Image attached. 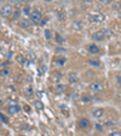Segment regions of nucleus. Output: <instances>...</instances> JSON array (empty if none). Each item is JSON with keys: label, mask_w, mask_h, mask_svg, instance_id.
Listing matches in <instances>:
<instances>
[{"label": "nucleus", "mask_w": 121, "mask_h": 136, "mask_svg": "<svg viewBox=\"0 0 121 136\" xmlns=\"http://www.w3.org/2000/svg\"><path fill=\"white\" fill-rule=\"evenodd\" d=\"M88 19L93 23H103L105 21V16L99 11H92L87 15Z\"/></svg>", "instance_id": "1"}, {"label": "nucleus", "mask_w": 121, "mask_h": 136, "mask_svg": "<svg viewBox=\"0 0 121 136\" xmlns=\"http://www.w3.org/2000/svg\"><path fill=\"white\" fill-rule=\"evenodd\" d=\"M0 15L3 17H11L13 15V7L11 4H6L0 9Z\"/></svg>", "instance_id": "2"}, {"label": "nucleus", "mask_w": 121, "mask_h": 136, "mask_svg": "<svg viewBox=\"0 0 121 136\" xmlns=\"http://www.w3.org/2000/svg\"><path fill=\"white\" fill-rule=\"evenodd\" d=\"M30 21H32V23H34V24L40 23V21H41V12L39 11V10L33 11L32 15H30Z\"/></svg>", "instance_id": "3"}, {"label": "nucleus", "mask_w": 121, "mask_h": 136, "mask_svg": "<svg viewBox=\"0 0 121 136\" xmlns=\"http://www.w3.org/2000/svg\"><path fill=\"white\" fill-rule=\"evenodd\" d=\"M90 88L93 90V92H103V89H104V87H103V84L102 83H99V82H92L91 84H90Z\"/></svg>", "instance_id": "4"}, {"label": "nucleus", "mask_w": 121, "mask_h": 136, "mask_svg": "<svg viewBox=\"0 0 121 136\" xmlns=\"http://www.w3.org/2000/svg\"><path fill=\"white\" fill-rule=\"evenodd\" d=\"M92 40H94V41H104L105 40V36L104 34H103V31L102 30H99V31H96V33L92 34Z\"/></svg>", "instance_id": "5"}, {"label": "nucleus", "mask_w": 121, "mask_h": 136, "mask_svg": "<svg viewBox=\"0 0 121 136\" xmlns=\"http://www.w3.org/2000/svg\"><path fill=\"white\" fill-rule=\"evenodd\" d=\"M72 28L73 30H76V31H80L84 29V23L81 21H74L72 24Z\"/></svg>", "instance_id": "6"}, {"label": "nucleus", "mask_w": 121, "mask_h": 136, "mask_svg": "<svg viewBox=\"0 0 121 136\" xmlns=\"http://www.w3.org/2000/svg\"><path fill=\"white\" fill-rule=\"evenodd\" d=\"M68 81L70 82V83H77L79 82V75H77L76 72H69Z\"/></svg>", "instance_id": "7"}, {"label": "nucleus", "mask_w": 121, "mask_h": 136, "mask_svg": "<svg viewBox=\"0 0 121 136\" xmlns=\"http://www.w3.org/2000/svg\"><path fill=\"white\" fill-rule=\"evenodd\" d=\"M90 126V120L87 118H81L79 120V128L80 129H87Z\"/></svg>", "instance_id": "8"}, {"label": "nucleus", "mask_w": 121, "mask_h": 136, "mask_svg": "<svg viewBox=\"0 0 121 136\" xmlns=\"http://www.w3.org/2000/svg\"><path fill=\"white\" fill-rule=\"evenodd\" d=\"M19 111H21V107H19L18 105H11V106L7 109L9 114H16V113H18Z\"/></svg>", "instance_id": "9"}, {"label": "nucleus", "mask_w": 121, "mask_h": 136, "mask_svg": "<svg viewBox=\"0 0 121 136\" xmlns=\"http://www.w3.org/2000/svg\"><path fill=\"white\" fill-rule=\"evenodd\" d=\"M87 51H88V53H91V54H97V53H99L98 46H97V45H94V44L90 45V46H88V48H87Z\"/></svg>", "instance_id": "10"}, {"label": "nucleus", "mask_w": 121, "mask_h": 136, "mask_svg": "<svg viewBox=\"0 0 121 136\" xmlns=\"http://www.w3.org/2000/svg\"><path fill=\"white\" fill-rule=\"evenodd\" d=\"M19 27L21 28H24V29H28V28L32 27V21H29V19H22V21H19Z\"/></svg>", "instance_id": "11"}, {"label": "nucleus", "mask_w": 121, "mask_h": 136, "mask_svg": "<svg viewBox=\"0 0 121 136\" xmlns=\"http://www.w3.org/2000/svg\"><path fill=\"white\" fill-rule=\"evenodd\" d=\"M103 114H104V110L103 109H96L92 112V116H93L94 118H102Z\"/></svg>", "instance_id": "12"}, {"label": "nucleus", "mask_w": 121, "mask_h": 136, "mask_svg": "<svg viewBox=\"0 0 121 136\" xmlns=\"http://www.w3.org/2000/svg\"><path fill=\"white\" fill-rule=\"evenodd\" d=\"M102 31H103V34H104V36H105L107 40H109V39H111L113 36H114V33H113L111 29H103Z\"/></svg>", "instance_id": "13"}, {"label": "nucleus", "mask_w": 121, "mask_h": 136, "mask_svg": "<svg viewBox=\"0 0 121 136\" xmlns=\"http://www.w3.org/2000/svg\"><path fill=\"white\" fill-rule=\"evenodd\" d=\"M56 15H57L58 21H61V22H64L66 21V13H64V11H57Z\"/></svg>", "instance_id": "14"}, {"label": "nucleus", "mask_w": 121, "mask_h": 136, "mask_svg": "<svg viewBox=\"0 0 121 136\" xmlns=\"http://www.w3.org/2000/svg\"><path fill=\"white\" fill-rule=\"evenodd\" d=\"M66 90V86L64 84H57L55 87V92L58 93V94H61V93H63Z\"/></svg>", "instance_id": "15"}, {"label": "nucleus", "mask_w": 121, "mask_h": 136, "mask_svg": "<svg viewBox=\"0 0 121 136\" xmlns=\"http://www.w3.org/2000/svg\"><path fill=\"white\" fill-rule=\"evenodd\" d=\"M56 42H57V44H64V42H66V39L63 38V36H61L59 34H56Z\"/></svg>", "instance_id": "16"}, {"label": "nucleus", "mask_w": 121, "mask_h": 136, "mask_svg": "<svg viewBox=\"0 0 121 136\" xmlns=\"http://www.w3.org/2000/svg\"><path fill=\"white\" fill-rule=\"evenodd\" d=\"M66 107H67L66 105H63V104H62V105L59 106V110H61V112L64 114L66 117H68V116H69V111H68V110H67Z\"/></svg>", "instance_id": "17"}, {"label": "nucleus", "mask_w": 121, "mask_h": 136, "mask_svg": "<svg viewBox=\"0 0 121 136\" xmlns=\"http://www.w3.org/2000/svg\"><path fill=\"white\" fill-rule=\"evenodd\" d=\"M61 77H62V75H61L59 72H53V74H52V81L58 82L61 80Z\"/></svg>", "instance_id": "18"}, {"label": "nucleus", "mask_w": 121, "mask_h": 136, "mask_svg": "<svg viewBox=\"0 0 121 136\" xmlns=\"http://www.w3.org/2000/svg\"><path fill=\"white\" fill-rule=\"evenodd\" d=\"M17 61H18L21 65H26V63H27V60H26V58H24L23 55H17Z\"/></svg>", "instance_id": "19"}, {"label": "nucleus", "mask_w": 121, "mask_h": 136, "mask_svg": "<svg viewBox=\"0 0 121 136\" xmlns=\"http://www.w3.org/2000/svg\"><path fill=\"white\" fill-rule=\"evenodd\" d=\"M34 106H35V109L36 110L44 109V105H43V103H40V101H35V103H34Z\"/></svg>", "instance_id": "20"}, {"label": "nucleus", "mask_w": 121, "mask_h": 136, "mask_svg": "<svg viewBox=\"0 0 121 136\" xmlns=\"http://www.w3.org/2000/svg\"><path fill=\"white\" fill-rule=\"evenodd\" d=\"M23 13L27 15V16H30V15H32V10H30V7H29V6H26V7L23 9Z\"/></svg>", "instance_id": "21"}, {"label": "nucleus", "mask_w": 121, "mask_h": 136, "mask_svg": "<svg viewBox=\"0 0 121 136\" xmlns=\"http://www.w3.org/2000/svg\"><path fill=\"white\" fill-rule=\"evenodd\" d=\"M121 7V1H116L115 4H113V9L114 10H120Z\"/></svg>", "instance_id": "22"}, {"label": "nucleus", "mask_w": 121, "mask_h": 136, "mask_svg": "<svg viewBox=\"0 0 121 136\" xmlns=\"http://www.w3.org/2000/svg\"><path fill=\"white\" fill-rule=\"evenodd\" d=\"M88 64L97 67V66H99V61H98V60H90V61H88Z\"/></svg>", "instance_id": "23"}, {"label": "nucleus", "mask_w": 121, "mask_h": 136, "mask_svg": "<svg viewBox=\"0 0 121 136\" xmlns=\"http://www.w3.org/2000/svg\"><path fill=\"white\" fill-rule=\"evenodd\" d=\"M117 124V122L116 120H108V122H105V126H110V125H115Z\"/></svg>", "instance_id": "24"}, {"label": "nucleus", "mask_w": 121, "mask_h": 136, "mask_svg": "<svg viewBox=\"0 0 121 136\" xmlns=\"http://www.w3.org/2000/svg\"><path fill=\"white\" fill-rule=\"evenodd\" d=\"M19 16H21V11H19V10H18V11H15V12H13V19H15V21H17Z\"/></svg>", "instance_id": "25"}, {"label": "nucleus", "mask_w": 121, "mask_h": 136, "mask_svg": "<svg viewBox=\"0 0 121 136\" xmlns=\"http://www.w3.org/2000/svg\"><path fill=\"white\" fill-rule=\"evenodd\" d=\"M45 38L47 39V40L51 39V30H50V29H46V30H45Z\"/></svg>", "instance_id": "26"}, {"label": "nucleus", "mask_w": 121, "mask_h": 136, "mask_svg": "<svg viewBox=\"0 0 121 136\" xmlns=\"http://www.w3.org/2000/svg\"><path fill=\"white\" fill-rule=\"evenodd\" d=\"M26 94H27V95H32V94H33V88L32 87L26 88Z\"/></svg>", "instance_id": "27"}, {"label": "nucleus", "mask_w": 121, "mask_h": 136, "mask_svg": "<svg viewBox=\"0 0 121 136\" xmlns=\"http://www.w3.org/2000/svg\"><path fill=\"white\" fill-rule=\"evenodd\" d=\"M114 0H100V3L103 4V5H109V4H111Z\"/></svg>", "instance_id": "28"}, {"label": "nucleus", "mask_w": 121, "mask_h": 136, "mask_svg": "<svg viewBox=\"0 0 121 136\" xmlns=\"http://www.w3.org/2000/svg\"><path fill=\"white\" fill-rule=\"evenodd\" d=\"M56 52H57V53H64V52H66V48H63V47H57V48H56Z\"/></svg>", "instance_id": "29"}, {"label": "nucleus", "mask_w": 121, "mask_h": 136, "mask_svg": "<svg viewBox=\"0 0 121 136\" xmlns=\"http://www.w3.org/2000/svg\"><path fill=\"white\" fill-rule=\"evenodd\" d=\"M109 136H121V132L120 131H111L109 134Z\"/></svg>", "instance_id": "30"}, {"label": "nucleus", "mask_w": 121, "mask_h": 136, "mask_svg": "<svg viewBox=\"0 0 121 136\" xmlns=\"http://www.w3.org/2000/svg\"><path fill=\"white\" fill-rule=\"evenodd\" d=\"M64 63H66V58H64V57L59 58V60H58V64H59V65H63Z\"/></svg>", "instance_id": "31"}, {"label": "nucleus", "mask_w": 121, "mask_h": 136, "mask_svg": "<svg viewBox=\"0 0 121 136\" xmlns=\"http://www.w3.org/2000/svg\"><path fill=\"white\" fill-rule=\"evenodd\" d=\"M0 120H3L4 123H7V122H9L7 118H5V116H4V114H1V113H0Z\"/></svg>", "instance_id": "32"}, {"label": "nucleus", "mask_w": 121, "mask_h": 136, "mask_svg": "<svg viewBox=\"0 0 121 136\" xmlns=\"http://www.w3.org/2000/svg\"><path fill=\"white\" fill-rule=\"evenodd\" d=\"M83 101L84 103H90V101H91V96H84Z\"/></svg>", "instance_id": "33"}, {"label": "nucleus", "mask_w": 121, "mask_h": 136, "mask_svg": "<svg viewBox=\"0 0 121 136\" xmlns=\"http://www.w3.org/2000/svg\"><path fill=\"white\" fill-rule=\"evenodd\" d=\"M96 129H98L99 131H102L103 130V126H102L100 124H96Z\"/></svg>", "instance_id": "34"}, {"label": "nucleus", "mask_w": 121, "mask_h": 136, "mask_svg": "<svg viewBox=\"0 0 121 136\" xmlns=\"http://www.w3.org/2000/svg\"><path fill=\"white\" fill-rule=\"evenodd\" d=\"M47 21H49V19H47V18H44V19H43V21H41V22H40V24H41V25H45V24H46V23H47Z\"/></svg>", "instance_id": "35"}, {"label": "nucleus", "mask_w": 121, "mask_h": 136, "mask_svg": "<svg viewBox=\"0 0 121 136\" xmlns=\"http://www.w3.org/2000/svg\"><path fill=\"white\" fill-rule=\"evenodd\" d=\"M116 82L121 86V76H116Z\"/></svg>", "instance_id": "36"}, {"label": "nucleus", "mask_w": 121, "mask_h": 136, "mask_svg": "<svg viewBox=\"0 0 121 136\" xmlns=\"http://www.w3.org/2000/svg\"><path fill=\"white\" fill-rule=\"evenodd\" d=\"M0 74H1V75H7V74H9V71H7V70H3V71H0Z\"/></svg>", "instance_id": "37"}, {"label": "nucleus", "mask_w": 121, "mask_h": 136, "mask_svg": "<svg viewBox=\"0 0 121 136\" xmlns=\"http://www.w3.org/2000/svg\"><path fill=\"white\" fill-rule=\"evenodd\" d=\"M43 1H45V3H52L53 0H43Z\"/></svg>", "instance_id": "38"}, {"label": "nucleus", "mask_w": 121, "mask_h": 136, "mask_svg": "<svg viewBox=\"0 0 121 136\" xmlns=\"http://www.w3.org/2000/svg\"><path fill=\"white\" fill-rule=\"evenodd\" d=\"M84 3H91V1H92V0H83Z\"/></svg>", "instance_id": "39"}, {"label": "nucleus", "mask_w": 121, "mask_h": 136, "mask_svg": "<svg viewBox=\"0 0 121 136\" xmlns=\"http://www.w3.org/2000/svg\"><path fill=\"white\" fill-rule=\"evenodd\" d=\"M21 1H22V3H28L29 0H21Z\"/></svg>", "instance_id": "40"}]
</instances>
